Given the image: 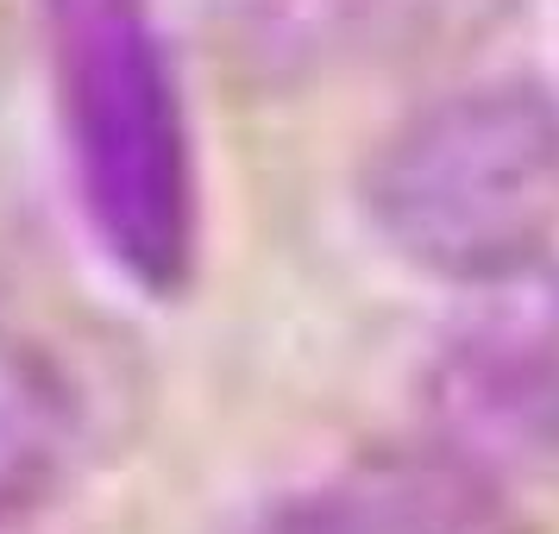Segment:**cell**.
<instances>
[{"mask_svg":"<svg viewBox=\"0 0 559 534\" xmlns=\"http://www.w3.org/2000/svg\"><path fill=\"white\" fill-rule=\"evenodd\" d=\"M51 57L70 189L102 258L139 296L195 277L202 177L182 82L152 0H32Z\"/></svg>","mask_w":559,"mask_h":534,"instance_id":"cell-1","label":"cell"},{"mask_svg":"<svg viewBox=\"0 0 559 534\" xmlns=\"http://www.w3.org/2000/svg\"><path fill=\"white\" fill-rule=\"evenodd\" d=\"M365 221L408 271L490 289L559 239V95L497 76L415 107L365 164Z\"/></svg>","mask_w":559,"mask_h":534,"instance_id":"cell-2","label":"cell"},{"mask_svg":"<svg viewBox=\"0 0 559 534\" xmlns=\"http://www.w3.org/2000/svg\"><path fill=\"white\" fill-rule=\"evenodd\" d=\"M428 371L440 434L465 453L559 465V271L478 289Z\"/></svg>","mask_w":559,"mask_h":534,"instance_id":"cell-3","label":"cell"},{"mask_svg":"<svg viewBox=\"0 0 559 534\" xmlns=\"http://www.w3.org/2000/svg\"><path fill=\"white\" fill-rule=\"evenodd\" d=\"M258 534H522L490 459L453 447H365L289 490Z\"/></svg>","mask_w":559,"mask_h":534,"instance_id":"cell-4","label":"cell"},{"mask_svg":"<svg viewBox=\"0 0 559 534\" xmlns=\"http://www.w3.org/2000/svg\"><path fill=\"white\" fill-rule=\"evenodd\" d=\"M88 408L63 358L0 321V529L51 509L82 472Z\"/></svg>","mask_w":559,"mask_h":534,"instance_id":"cell-5","label":"cell"}]
</instances>
